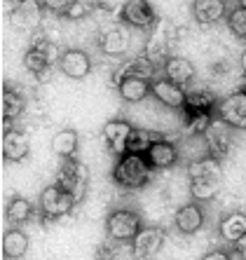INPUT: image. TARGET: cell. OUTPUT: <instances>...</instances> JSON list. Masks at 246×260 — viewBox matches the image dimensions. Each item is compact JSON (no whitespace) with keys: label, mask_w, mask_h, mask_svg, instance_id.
<instances>
[{"label":"cell","mask_w":246,"mask_h":260,"mask_svg":"<svg viewBox=\"0 0 246 260\" xmlns=\"http://www.w3.org/2000/svg\"><path fill=\"white\" fill-rule=\"evenodd\" d=\"M188 178H190V194L195 202H211L223 188V169L221 159L197 157L188 164Z\"/></svg>","instance_id":"6da1fadb"},{"label":"cell","mask_w":246,"mask_h":260,"mask_svg":"<svg viewBox=\"0 0 246 260\" xmlns=\"http://www.w3.org/2000/svg\"><path fill=\"white\" fill-rule=\"evenodd\" d=\"M113 183L122 190H143L150 183L152 167L141 152H125L113 167Z\"/></svg>","instance_id":"7a4b0ae2"},{"label":"cell","mask_w":246,"mask_h":260,"mask_svg":"<svg viewBox=\"0 0 246 260\" xmlns=\"http://www.w3.org/2000/svg\"><path fill=\"white\" fill-rule=\"evenodd\" d=\"M141 228H143V220L132 209H115L106 216V237L115 244L132 242Z\"/></svg>","instance_id":"3957f363"},{"label":"cell","mask_w":246,"mask_h":260,"mask_svg":"<svg viewBox=\"0 0 246 260\" xmlns=\"http://www.w3.org/2000/svg\"><path fill=\"white\" fill-rule=\"evenodd\" d=\"M78 204L73 200V194L68 190H64L59 183H52L40 192V200H38V211H40L42 220L45 223H52L56 218L71 213V209Z\"/></svg>","instance_id":"277c9868"},{"label":"cell","mask_w":246,"mask_h":260,"mask_svg":"<svg viewBox=\"0 0 246 260\" xmlns=\"http://www.w3.org/2000/svg\"><path fill=\"white\" fill-rule=\"evenodd\" d=\"M56 183H59L64 190H68L75 202H82L84 194H87V188H89V171H87V167L75 157L61 159Z\"/></svg>","instance_id":"5b68a950"},{"label":"cell","mask_w":246,"mask_h":260,"mask_svg":"<svg viewBox=\"0 0 246 260\" xmlns=\"http://www.w3.org/2000/svg\"><path fill=\"white\" fill-rule=\"evenodd\" d=\"M59 59L61 52L56 43H52L49 38H38L24 52V68L33 75H45L54 63H59Z\"/></svg>","instance_id":"8992f818"},{"label":"cell","mask_w":246,"mask_h":260,"mask_svg":"<svg viewBox=\"0 0 246 260\" xmlns=\"http://www.w3.org/2000/svg\"><path fill=\"white\" fill-rule=\"evenodd\" d=\"M167 242V230L160 225H143L138 235L132 239V255L134 260H152L160 255Z\"/></svg>","instance_id":"52a82bcc"},{"label":"cell","mask_w":246,"mask_h":260,"mask_svg":"<svg viewBox=\"0 0 246 260\" xmlns=\"http://www.w3.org/2000/svg\"><path fill=\"white\" fill-rule=\"evenodd\" d=\"M234 132L237 129H232L230 124H225L223 120H218L213 115V122H211L209 129L204 132V143H206V150H209L211 157L221 159V162L228 157L234 148Z\"/></svg>","instance_id":"ba28073f"},{"label":"cell","mask_w":246,"mask_h":260,"mask_svg":"<svg viewBox=\"0 0 246 260\" xmlns=\"http://www.w3.org/2000/svg\"><path fill=\"white\" fill-rule=\"evenodd\" d=\"M120 19L125 26L138 30H152L157 26V14L150 0H127L120 10Z\"/></svg>","instance_id":"9c48e42d"},{"label":"cell","mask_w":246,"mask_h":260,"mask_svg":"<svg viewBox=\"0 0 246 260\" xmlns=\"http://www.w3.org/2000/svg\"><path fill=\"white\" fill-rule=\"evenodd\" d=\"M216 117L237 132H246V89L221 99L216 108Z\"/></svg>","instance_id":"30bf717a"},{"label":"cell","mask_w":246,"mask_h":260,"mask_svg":"<svg viewBox=\"0 0 246 260\" xmlns=\"http://www.w3.org/2000/svg\"><path fill=\"white\" fill-rule=\"evenodd\" d=\"M42 12H45L42 0H19L10 12V21L17 30L28 33V30H36L42 24Z\"/></svg>","instance_id":"8fae6325"},{"label":"cell","mask_w":246,"mask_h":260,"mask_svg":"<svg viewBox=\"0 0 246 260\" xmlns=\"http://www.w3.org/2000/svg\"><path fill=\"white\" fill-rule=\"evenodd\" d=\"M3 159L5 162H24L26 157H28V152H30V139H28V134L21 132V129H3Z\"/></svg>","instance_id":"7c38bea8"},{"label":"cell","mask_w":246,"mask_h":260,"mask_svg":"<svg viewBox=\"0 0 246 260\" xmlns=\"http://www.w3.org/2000/svg\"><path fill=\"white\" fill-rule=\"evenodd\" d=\"M134 134V127L127 120H110L103 124V141L113 155H125L129 152V139Z\"/></svg>","instance_id":"4fadbf2b"},{"label":"cell","mask_w":246,"mask_h":260,"mask_svg":"<svg viewBox=\"0 0 246 260\" xmlns=\"http://www.w3.org/2000/svg\"><path fill=\"white\" fill-rule=\"evenodd\" d=\"M186 91H188L186 87L169 78H160L150 85L152 96L162 103L164 108H171V110H183V106H186Z\"/></svg>","instance_id":"5bb4252c"},{"label":"cell","mask_w":246,"mask_h":260,"mask_svg":"<svg viewBox=\"0 0 246 260\" xmlns=\"http://www.w3.org/2000/svg\"><path fill=\"white\" fill-rule=\"evenodd\" d=\"M132 45V33L129 28L122 24L117 26H108L99 36V49H101L106 56H122L127 54V49Z\"/></svg>","instance_id":"9a60e30c"},{"label":"cell","mask_w":246,"mask_h":260,"mask_svg":"<svg viewBox=\"0 0 246 260\" xmlns=\"http://www.w3.org/2000/svg\"><path fill=\"white\" fill-rule=\"evenodd\" d=\"M59 71L71 80H84L91 73V59L84 49H64L59 59Z\"/></svg>","instance_id":"2e32d148"},{"label":"cell","mask_w":246,"mask_h":260,"mask_svg":"<svg viewBox=\"0 0 246 260\" xmlns=\"http://www.w3.org/2000/svg\"><path fill=\"white\" fill-rule=\"evenodd\" d=\"M216 108L218 99L211 89L195 87V89L186 91V106H183L186 115H216Z\"/></svg>","instance_id":"e0dca14e"},{"label":"cell","mask_w":246,"mask_h":260,"mask_svg":"<svg viewBox=\"0 0 246 260\" xmlns=\"http://www.w3.org/2000/svg\"><path fill=\"white\" fill-rule=\"evenodd\" d=\"M145 159L152 167V171H164L178 164V148L167 139H157L155 143L145 150Z\"/></svg>","instance_id":"ac0fdd59"},{"label":"cell","mask_w":246,"mask_h":260,"mask_svg":"<svg viewBox=\"0 0 246 260\" xmlns=\"http://www.w3.org/2000/svg\"><path fill=\"white\" fill-rule=\"evenodd\" d=\"M174 225L180 235H188V237L195 235L204 225V209L199 206V202H190V204L178 206L174 213Z\"/></svg>","instance_id":"d6986e66"},{"label":"cell","mask_w":246,"mask_h":260,"mask_svg":"<svg viewBox=\"0 0 246 260\" xmlns=\"http://www.w3.org/2000/svg\"><path fill=\"white\" fill-rule=\"evenodd\" d=\"M225 0H192V17L202 26L218 24L225 17Z\"/></svg>","instance_id":"ffe728a7"},{"label":"cell","mask_w":246,"mask_h":260,"mask_svg":"<svg viewBox=\"0 0 246 260\" xmlns=\"http://www.w3.org/2000/svg\"><path fill=\"white\" fill-rule=\"evenodd\" d=\"M195 75H197V68H195V63H192L190 59H186V56H169V59L164 61V78L174 80L178 85L188 87Z\"/></svg>","instance_id":"44dd1931"},{"label":"cell","mask_w":246,"mask_h":260,"mask_svg":"<svg viewBox=\"0 0 246 260\" xmlns=\"http://www.w3.org/2000/svg\"><path fill=\"white\" fill-rule=\"evenodd\" d=\"M150 85L152 82L145 78H117V91L127 103H138L150 96Z\"/></svg>","instance_id":"7402d4cb"},{"label":"cell","mask_w":246,"mask_h":260,"mask_svg":"<svg viewBox=\"0 0 246 260\" xmlns=\"http://www.w3.org/2000/svg\"><path fill=\"white\" fill-rule=\"evenodd\" d=\"M28 235L19 228H10V230L3 235V258L7 260H19L24 258L26 251H28Z\"/></svg>","instance_id":"603a6c76"},{"label":"cell","mask_w":246,"mask_h":260,"mask_svg":"<svg viewBox=\"0 0 246 260\" xmlns=\"http://www.w3.org/2000/svg\"><path fill=\"white\" fill-rule=\"evenodd\" d=\"M24 110H26L24 96L17 89H12V87L7 85L3 87V129H10V124L14 120H19L24 115Z\"/></svg>","instance_id":"cb8c5ba5"},{"label":"cell","mask_w":246,"mask_h":260,"mask_svg":"<svg viewBox=\"0 0 246 260\" xmlns=\"http://www.w3.org/2000/svg\"><path fill=\"white\" fill-rule=\"evenodd\" d=\"M218 235H221L223 242H228V244H234L239 237H244L246 235V213L232 211L228 216H223L221 223H218Z\"/></svg>","instance_id":"d4e9b609"},{"label":"cell","mask_w":246,"mask_h":260,"mask_svg":"<svg viewBox=\"0 0 246 260\" xmlns=\"http://www.w3.org/2000/svg\"><path fill=\"white\" fill-rule=\"evenodd\" d=\"M78 145H80V136L75 129H61V132H56L54 136H52V152H54L59 159L75 157Z\"/></svg>","instance_id":"484cf974"},{"label":"cell","mask_w":246,"mask_h":260,"mask_svg":"<svg viewBox=\"0 0 246 260\" xmlns=\"http://www.w3.org/2000/svg\"><path fill=\"white\" fill-rule=\"evenodd\" d=\"M33 216H36V206H33L30 200L21 197V194H14L5 206V218L12 225H24V223H28Z\"/></svg>","instance_id":"4316f807"},{"label":"cell","mask_w":246,"mask_h":260,"mask_svg":"<svg viewBox=\"0 0 246 260\" xmlns=\"http://www.w3.org/2000/svg\"><path fill=\"white\" fill-rule=\"evenodd\" d=\"M155 75V61L152 56L148 54H141V56H134L125 63V66L117 71V78H145L150 80Z\"/></svg>","instance_id":"83f0119b"},{"label":"cell","mask_w":246,"mask_h":260,"mask_svg":"<svg viewBox=\"0 0 246 260\" xmlns=\"http://www.w3.org/2000/svg\"><path fill=\"white\" fill-rule=\"evenodd\" d=\"M228 28L234 38H239V40H246V7H234L232 12L228 14Z\"/></svg>","instance_id":"f1b7e54d"},{"label":"cell","mask_w":246,"mask_h":260,"mask_svg":"<svg viewBox=\"0 0 246 260\" xmlns=\"http://www.w3.org/2000/svg\"><path fill=\"white\" fill-rule=\"evenodd\" d=\"M155 141L157 139L150 132H145V129H134L132 139H129V152H141V155H145V150H148Z\"/></svg>","instance_id":"f546056e"},{"label":"cell","mask_w":246,"mask_h":260,"mask_svg":"<svg viewBox=\"0 0 246 260\" xmlns=\"http://www.w3.org/2000/svg\"><path fill=\"white\" fill-rule=\"evenodd\" d=\"M211 122H213V115H186V129L192 136H204V132L209 129Z\"/></svg>","instance_id":"4dcf8cb0"},{"label":"cell","mask_w":246,"mask_h":260,"mask_svg":"<svg viewBox=\"0 0 246 260\" xmlns=\"http://www.w3.org/2000/svg\"><path fill=\"white\" fill-rule=\"evenodd\" d=\"M42 5L45 10L52 14H61V17H66V12L75 5V0H42Z\"/></svg>","instance_id":"1f68e13d"},{"label":"cell","mask_w":246,"mask_h":260,"mask_svg":"<svg viewBox=\"0 0 246 260\" xmlns=\"http://www.w3.org/2000/svg\"><path fill=\"white\" fill-rule=\"evenodd\" d=\"M89 14V5L87 3H82V0H75V5L71 7L66 12V19H73V21H80V19H84Z\"/></svg>","instance_id":"d6a6232c"},{"label":"cell","mask_w":246,"mask_h":260,"mask_svg":"<svg viewBox=\"0 0 246 260\" xmlns=\"http://www.w3.org/2000/svg\"><path fill=\"white\" fill-rule=\"evenodd\" d=\"M199 260H232V255H230L228 251H223V248H213V251L204 253Z\"/></svg>","instance_id":"836d02e7"},{"label":"cell","mask_w":246,"mask_h":260,"mask_svg":"<svg viewBox=\"0 0 246 260\" xmlns=\"http://www.w3.org/2000/svg\"><path fill=\"white\" fill-rule=\"evenodd\" d=\"M232 251H234V255H237L239 260H246V235L239 237V239L232 244Z\"/></svg>","instance_id":"e575fe53"},{"label":"cell","mask_w":246,"mask_h":260,"mask_svg":"<svg viewBox=\"0 0 246 260\" xmlns=\"http://www.w3.org/2000/svg\"><path fill=\"white\" fill-rule=\"evenodd\" d=\"M239 68H241V73H244V75H246V49H244V52H241V54H239Z\"/></svg>","instance_id":"d590c367"},{"label":"cell","mask_w":246,"mask_h":260,"mask_svg":"<svg viewBox=\"0 0 246 260\" xmlns=\"http://www.w3.org/2000/svg\"><path fill=\"white\" fill-rule=\"evenodd\" d=\"M239 5H241V7H246V0H239Z\"/></svg>","instance_id":"8d00e7d4"},{"label":"cell","mask_w":246,"mask_h":260,"mask_svg":"<svg viewBox=\"0 0 246 260\" xmlns=\"http://www.w3.org/2000/svg\"><path fill=\"white\" fill-rule=\"evenodd\" d=\"M244 89H246V82H244Z\"/></svg>","instance_id":"74e56055"}]
</instances>
